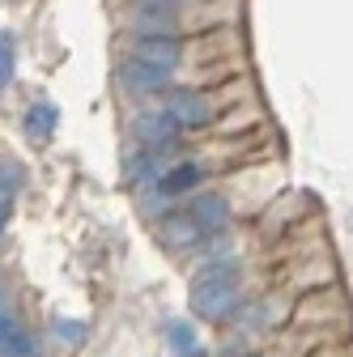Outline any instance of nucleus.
Masks as SVG:
<instances>
[{
	"label": "nucleus",
	"instance_id": "obj_1",
	"mask_svg": "<svg viewBox=\"0 0 353 357\" xmlns=\"http://www.w3.org/2000/svg\"><path fill=\"white\" fill-rule=\"evenodd\" d=\"M239 277H243V259L239 255H213L196 268L192 277V315L204 319V324H226L239 315L243 306V289H239Z\"/></svg>",
	"mask_w": 353,
	"mask_h": 357
},
{
	"label": "nucleus",
	"instance_id": "obj_2",
	"mask_svg": "<svg viewBox=\"0 0 353 357\" xmlns=\"http://www.w3.org/2000/svg\"><path fill=\"white\" fill-rule=\"evenodd\" d=\"M115 85L123 89V94H137V98H149V94H166V89L174 85V73L170 68H158L141 56H123L115 64Z\"/></svg>",
	"mask_w": 353,
	"mask_h": 357
},
{
	"label": "nucleus",
	"instance_id": "obj_3",
	"mask_svg": "<svg viewBox=\"0 0 353 357\" xmlns=\"http://www.w3.org/2000/svg\"><path fill=\"white\" fill-rule=\"evenodd\" d=\"M162 111L179 123L183 132H204L213 123V102L209 94H200V89L192 85H170L166 94H162Z\"/></svg>",
	"mask_w": 353,
	"mask_h": 357
},
{
	"label": "nucleus",
	"instance_id": "obj_4",
	"mask_svg": "<svg viewBox=\"0 0 353 357\" xmlns=\"http://www.w3.org/2000/svg\"><path fill=\"white\" fill-rule=\"evenodd\" d=\"M188 52H192L188 34H145V38L132 43V56H141V60H149L158 68H170V73H179L192 60Z\"/></svg>",
	"mask_w": 353,
	"mask_h": 357
},
{
	"label": "nucleus",
	"instance_id": "obj_5",
	"mask_svg": "<svg viewBox=\"0 0 353 357\" xmlns=\"http://www.w3.org/2000/svg\"><path fill=\"white\" fill-rule=\"evenodd\" d=\"M128 132L145 149H170V145H179V137H183V128L174 123L162 107L158 111H137V115L128 119Z\"/></svg>",
	"mask_w": 353,
	"mask_h": 357
},
{
	"label": "nucleus",
	"instance_id": "obj_6",
	"mask_svg": "<svg viewBox=\"0 0 353 357\" xmlns=\"http://www.w3.org/2000/svg\"><path fill=\"white\" fill-rule=\"evenodd\" d=\"M188 213L200 226V234H226V226H230V200H226V192L196 188L192 200H188Z\"/></svg>",
	"mask_w": 353,
	"mask_h": 357
},
{
	"label": "nucleus",
	"instance_id": "obj_7",
	"mask_svg": "<svg viewBox=\"0 0 353 357\" xmlns=\"http://www.w3.org/2000/svg\"><path fill=\"white\" fill-rule=\"evenodd\" d=\"M204 162L200 158H179L170 170H162L158 174V188L174 200V196H188V192H196V188H204Z\"/></svg>",
	"mask_w": 353,
	"mask_h": 357
},
{
	"label": "nucleus",
	"instance_id": "obj_8",
	"mask_svg": "<svg viewBox=\"0 0 353 357\" xmlns=\"http://www.w3.org/2000/svg\"><path fill=\"white\" fill-rule=\"evenodd\" d=\"M158 226H162V243H170L174 251H188V247H196L204 234H200V226L192 221V213L183 208V213H174V208H166L162 217H158Z\"/></svg>",
	"mask_w": 353,
	"mask_h": 357
},
{
	"label": "nucleus",
	"instance_id": "obj_9",
	"mask_svg": "<svg viewBox=\"0 0 353 357\" xmlns=\"http://www.w3.org/2000/svg\"><path fill=\"white\" fill-rule=\"evenodd\" d=\"M0 357H34V340L26 328H17L13 315L0 310Z\"/></svg>",
	"mask_w": 353,
	"mask_h": 357
},
{
	"label": "nucleus",
	"instance_id": "obj_10",
	"mask_svg": "<svg viewBox=\"0 0 353 357\" xmlns=\"http://www.w3.org/2000/svg\"><path fill=\"white\" fill-rule=\"evenodd\" d=\"M158 158H153V149H137V153H128L123 158V178H128V183L132 188H145V183H158Z\"/></svg>",
	"mask_w": 353,
	"mask_h": 357
},
{
	"label": "nucleus",
	"instance_id": "obj_11",
	"mask_svg": "<svg viewBox=\"0 0 353 357\" xmlns=\"http://www.w3.org/2000/svg\"><path fill=\"white\" fill-rule=\"evenodd\" d=\"M56 107L52 102H34L26 115H22V123H26V137H34V141H43V137H52L56 132Z\"/></svg>",
	"mask_w": 353,
	"mask_h": 357
},
{
	"label": "nucleus",
	"instance_id": "obj_12",
	"mask_svg": "<svg viewBox=\"0 0 353 357\" xmlns=\"http://www.w3.org/2000/svg\"><path fill=\"white\" fill-rule=\"evenodd\" d=\"M166 340L174 353H183V357H200V344H196V332L183 324V319H170L166 324Z\"/></svg>",
	"mask_w": 353,
	"mask_h": 357
},
{
	"label": "nucleus",
	"instance_id": "obj_13",
	"mask_svg": "<svg viewBox=\"0 0 353 357\" xmlns=\"http://www.w3.org/2000/svg\"><path fill=\"white\" fill-rule=\"evenodd\" d=\"M13 73H17V56L5 38H0V89H9L13 85Z\"/></svg>",
	"mask_w": 353,
	"mask_h": 357
},
{
	"label": "nucleus",
	"instance_id": "obj_14",
	"mask_svg": "<svg viewBox=\"0 0 353 357\" xmlns=\"http://www.w3.org/2000/svg\"><path fill=\"white\" fill-rule=\"evenodd\" d=\"M56 336H60L64 344H81V340H85V324H81V319H56Z\"/></svg>",
	"mask_w": 353,
	"mask_h": 357
},
{
	"label": "nucleus",
	"instance_id": "obj_15",
	"mask_svg": "<svg viewBox=\"0 0 353 357\" xmlns=\"http://www.w3.org/2000/svg\"><path fill=\"white\" fill-rule=\"evenodd\" d=\"M17 188H22V166L0 158V192H17Z\"/></svg>",
	"mask_w": 353,
	"mask_h": 357
},
{
	"label": "nucleus",
	"instance_id": "obj_16",
	"mask_svg": "<svg viewBox=\"0 0 353 357\" xmlns=\"http://www.w3.org/2000/svg\"><path fill=\"white\" fill-rule=\"evenodd\" d=\"M192 0H137V9H158V13H183Z\"/></svg>",
	"mask_w": 353,
	"mask_h": 357
},
{
	"label": "nucleus",
	"instance_id": "obj_17",
	"mask_svg": "<svg viewBox=\"0 0 353 357\" xmlns=\"http://www.w3.org/2000/svg\"><path fill=\"white\" fill-rule=\"evenodd\" d=\"M9 213H13V192H0V230H5Z\"/></svg>",
	"mask_w": 353,
	"mask_h": 357
},
{
	"label": "nucleus",
	"instance_id": "obj_18",
	"mask_svg": "<svg viewBox=\"0 0 353 357\" xmlns=\"http://www.w3.org/2000/svg\"><path fill=\"white\" fill-rule=\"evenodd\" d=\"M0 310H5V294H0Z\"/></svg>",
	"mask_w": 353,
	"mask_h": 357
}]
</instances>
